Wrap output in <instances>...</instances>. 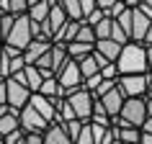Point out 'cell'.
I'll list each match as a JSON object with an SVG mask.
<instances>
[{
  "label": "cell",
  "instance_id": "obj_1",
  "mask_svg": "<svg viewBox=\"0 0 152 144\" xmlns=\"http://www.w3.org/2000/svg\"><path fill=\"white\" fill-rule=\"evenodd\" d=\"M116 67H119L121 77L124 75H147L150 72V67H147V47L137 44V41H129L124 47V52H121Z\"/></svg>",
  "mask_w": 152,
  "mask_h": 144
},
{
  "label": "cell",
  "instance_id": "obj_2",
  "mask_svg": "<svg viewBox=\"0 0 152 144\" xmlns=\"http://www.w3.org/2000/svg\"><path fill=\"white\" fill-rule=\"evenodd\" d=\"M67 103L72 105V111H75V116L80 121H85V124H90V119H93V103H96V98H93V93H90L85 85H83L77 93H72L70 98H64Z\"/></svg>",
  "mask_w": 152,
  "mask_h": 144
},
{
  "label": "cell",
  "instance_id": "obj_3",
  "mask_svg": "<svg viewBox=\"0 0 152 144\" xmlns=\"http://www.w3.org/2000/svg\"><path fill=\"white\" fill-rule=\"evenodd\" d=\"M31 41H34V36H31V18L28 16L16 18V26H13L10 36L5 39V47H13V49H18V52H26Z\"/></svg>",
  "mask_w": 152,
  "mask_h": 144
},
{
  "label": "cell",
  "instance_id": "obj_4",
  "mask_svg": "<svg viewBox=\"0 0 152 144\" xmlns=\"http://www.w3.org/2000/svg\"><path fill=\"white\" fill-rule=\"evenodd\" d=\"M121 119L126 121L129 126L134 129H142L147 124V103H144V98H126V103L121 108Z\"/></svg>",
  "mask_w": 152,
  "mask_h": 144
},
{
  "label": "cell",
  "instance_id": "obj_5",
  "mask_svg": "<svg viewBox=\"0 0 152 144\" xmlns=\"http://www.w3.org/2000/svg\"><path fill=\"white\" fill-rule=\"evenodd\" d=\"M18 119H21V129H23L26 134H47V129L52 126V124H49L36 108H31V105H26Z\"/></svg>",
  "mask_w": 152,
  "mask_h": 144
},
{
  "label": "cell",
  "instance_id": "obj_6",
  "mask_svg": "<svg viewBox=\"0 0 152 144\" xmlns=\"http://www.w3.org/2000/svg\"><path fill=\"white\" fill-rule=\"evenodd\" d=\"M31 95H34V93L28 88H23V85H18V82L8 80V105H10V111L16 113V116H21V111L31 103Z\"/></svg>",
  "mask_w": 152,
  "mask_h": 144
},
{
  "label": "cell",
  "instance_id": "obj_7",
  "mask_svg": "<svg viewBox=\"0 0 152 144\" xmlns=\"http://www.w3.org/2000/svg\"><path fill=\"white\" fill-rule=\"evenodd\" d=\"M124 98H144L147 95V75H124L119 80Z\"/></svg>",
  "mask_w": 152,
  "mask_h": 144
},
{
  "label": "cell",
  "instance_id": "obj_8",
  "mask_svg": "<svg viewBox=\"0 0 152 144\" xmlns=\"http://www.w3.org/2000/svg\"><path fill=\"white\" fill-rule=\"evenodd\" d=\"M31 5H28V18H31L34 23H44L49 16H52V5H54V0H28Z\"/></svg>",
  "mask_w": 152,
  "mask_h": 144
},
{
  "label": "cell",
  "instance_id": "obj_9",
  "mask_svg": "<svg viewBox=\"0 0 152 144\" xmlns=\"http://www.w3.org/2000/svg\"><path fill=\"white\" fill-rule=\"evenodd\" d=\"M31 108H36V111L44 116V119L49 121V124H57V108H54V103L49 100V98H44V95H39V93H34L31 95Z\"/></svg>",
  "mask_w": 152,
  "mask_h": 144
},
{
  "label": "cell",
  "instance_id": "obj_10",
  "mask_svg": "<svg viewBox=\"0 0 152 144\" xmlns=\"http://www.w3.org/2000/svg\"><path fill=\"white\" fill-rule=\"evenodd\" d=\"M101 103L106 105V111H108V116H121V108H124V103H126V98H124V93H121V88H113L108 95L101 98Z\"/></svg>",
  "mask_w": 152,
  "mask_h": 144
},
{
  "label": "cell",
  "instance_id": "obj_11",
  "mask_svg": "<svg viewBox=\"0 0 152 144\" xmlns=\"http://www.w3.org/2000/svg\"><path fill=\"white\" fill-rule=\"evenodd\" d=\"M49 52H52V41H31L28 49L23 52V59H26L28 67H34V64L39 62L44 54H49Z\"/></svg>",
  "mask_w": 152,
  "mask_h": 144
},
{
  "label": "cell",
  "instance_id": "obj_12",
  "mask_svg": "<svg viewBox=\"0 0 152 144\" xmlns=\"http://www.w3.org/2000/svg\"><path fill=\"white\" fill-rule=\"evenodd\" d=\"M96 52H98V54H103L111 64H116V62H119V57H121V52H124V47L116 44L113 39H106V41H98V44H96Z\"/></svg>",
  "mask_w": 152,
  "mask_h": 144
},
{
  "label": "cell",
  "instance_id": "obj_13",
  "mask_svg": "<svg viewBox=\"0 0 152 144\" xmlns=\"http://www.w3.org/2000/svg\"><path fill=\"white\" fill-rule=\"evenodd\" d=\"M70 62V54H67V44H52V72L59 75L62 67Z\"/></svg>",
  "mask_w": 152,
  "mask_h": 144
},
{
  "label": "cell",
  "instance_id": "obj_14",
  "mask_svg": "<svg viewBox=\"0 0 152 144\" xmlns=\"http://www.w3.org/2000/svg\"><path fill=\"white\" fill-rule=\"evenodd\" d=\"M44 144H75V142L67 136L64 126H59V124H52V126L47 129V134H44Z\"/></svg>",
  "mask_w": 152,
  "mask_h": 144
},
{
  "label": "cell",
  "instance_id": "obj_15",
  "mask_svg": "<svg viewBox=\"0 0 152 144\" xmlns=\"http://www.w3.org/2000/svg\"><path fill=\"white\" fill-rule=\"evenodd\" d=\"M80 26H83V23H77V21H67V26H64L62 31H59V36L54 39V44H67V47H70L72 41H77Z\"/></svg>",
  "mask_w": 152,
  "mask_h": 144
},
{
  "label": "cell",
  "instance_id": "obj_16",
  "mask_svg": "<svg viewBox=\"0 0 152 144\" xmlns=\"http://www.w3.org/2000/svg\"><path fill=\"white\" fill-rule=\"evenodd\" d=\"M93 52H96V47H93V44H80V41H72L70 47H67V54H70V59H75V62L88 59Z\"/></svg>",
  "mask_w": 152,
  "mask_h": 144
},
{
  "label": "cell",
  "instance_id": "obj_17",
  "mask_svg": "<svg viewBox=\"0 0 152 144\" xmlns=\"http://www.w3.org/2000/svg\"><path fill=\"white\" fill-rule=\"evenodd\" d=\"M59 5L64 8L70 21H77V23H85V16H83V3L80 0H59Z\"/></svg>",
  "mask_w": 152,
  "mask_h": 144
},
{
  "label": "cell",
  "instance_id": "obj_18",
  "mask_svg": "<svg viewBox=\"0 0 152 144\" xmlns=\"http://www.w3.org/2000/svg\"><path fill=\"white\" fill-rule=\"evenodd\" d=\"M18 129H21V119H18L16 113H8L5 119H0V139L10 136L13 131H18Z\"/></svg>",
  "mask_w": 152,
  "mask_h": 144
},
{
  "label": "cell",
  "instance_id": "obj_19",
  "mask_svg": "<svg viewBox=\"0 0 152 144\" xmlns=\"http://www.w3.org/2000/svg\"><path fill=\"white\" fill-rule=\"evenodd\" d=\"M26 85L31 93H39L41 85H44V75H41L39 67H26Z\"/></svg>",
  "mask_w": 152,
  "mask_h": 144
},
{
  "label": "cell",
  "instance_id": "obj_20",
  "mask_svg": "<svg viewBox=\"0 0 152 144\" xmlns=\"http://www.w3.org/2000/svg\"><path fill=\"white\" fill-rule=\"evenodd\" d=\"M119 142L121 144H139L142 142V129H134V126L119 129Z\"/></svg>",
  "mask_w": 152,
  "mask_h": 144
},
{
  "label": "cell",
  "instance_id": "obj_21",
  "mask_svg": "<svg viewBox=\"0 0 152 144\" xmlns=\"http://www.w3.org/2000/svg\"><path fill=\"white\" fill-rule=\"evenodd\" d=\"M80 72H83V77H85V80L101 75V67H98V62H96V57H93V54H90L88 59H83V62H80Z\"/></svg>",
  "mask_w": 152,
  "mask_h": 144
},
{
  "label": "cell",
  "instance_id": "obj_22",
  "mask_svg": "<svg viewBox=\"0 0 152 144\" xmlns=\"http://www.w3.org/2000/svg\"><path fill=\"white\" fill-rule=\"evenodd\" d=\"M77 41H80V44H93V47H96V44H98L96 28H93L90 23H83L80 26V33H77Z\"/></svg>",
  "mask_w": 152,
  "mask_h": 144
},
{
  "label": "cell",
  "instance_id": "obj_23",
  "mask_svg": "<svg viewBox=\"0 0 152 144\" xmlns=\"http://www.w3.org/2000/svg\"><path fill=\"white\" fill-rule=\"evenodd\" d=\"M88 126L85 121H80V119H75V121H70V124H64V131H67V136H70L72 142H77L80 139V134H83V129Z\"/></svg>",
  "mask_w": 152,
  "mask_h": 144
},
{
  "label": "cell",
  "instance_id": "obj_24",
  "mask_svg": "<svg viewBox=\"0 0 152 144\" xmlns=\"http://www.w3.org/2000/svg\"><path fill=\"white\" fill-rule=\"evenodd\" d=\"M111 31H113V21H111V18H103V21L96 26V39L98 41L111 39Z\"/></svg>",
  "mask_w": 152,
  "mask_h": 144
},
{
  "label": "cell",
  "instance_id": "obj_25",
  "mask_svg": "<svg viewBox=\"0 0 152 144\" xmlns=\"http://www.w3.org/2000/svg\"><path fill=\"white\" fill-rule=\"evenodd\" d=\"M13 26H16V18L13 16H0V39H3V44H5V39L10 36Z\"/></svg>",
  "mask_w": 152,
  "mask_h": 144
},
{
  "label": "cell",
  "instance_id": "obj_26",
  "mask_svg": "<svg viewBox=\"0 0 152 144\" xmlns=\"http://www.w3.org/2000/svg\"><path fill=\"white\" fill-rule=\"evenodd\" d=\"M116 23H119L121 28L129 33V39H132V28H134V13H132V10H126V13H124V16H121Z\"/></svg>",
  "mask_w": 152,
  "mask_h": 144
},
{
  "label": "cell",
  "instance_id": "obj_27",
  "mask_svg": "<svg viewBox=\"0 0 152 144\" xmlns=\"http://www.w3.org/2000/svg\"><path fill=\"white\" fill-rule=\"evenodd\" d=\"M26 67H28V64H26L23 54H21V57H16V59H10V77H16L18 72H23ZM10 77H8V80H10Z\"/></svg>",
  "mask_w": 152,
  "mask_h": 144
},
{
  "label": "cell",
  "instance_id": "obj_28",
  "mask_svg": "<svg viewBox=\"0 0 152 144\" xmlns=\"http://www.w3.org/2000/svg\"><path fill=\"white\" fill-rule=\"evenodd\" d=\"M75 144H96V142H93V134H90V124H88V126H85V129H83L80 139H77V142H75Z\"/></svg>",
  "mask_w": 152,
  "mask_h": 144
},
{
  "label": "cell",
  "instance_id": "obj_29",
  "mask_svg": "<svg viewBox=\"0 0 152 144\" xmlns=\"http://www.w3.org/2000/svg\"><path fill=\"white\" fill-rule=\"evenodd\" d=\"M0 105H8V80L0 82Z\"/></svg>",
  "mask_w": 152,
  "mask_h": 144
},
{
  "label": "cell",
  "instance_id": "obj_30",
  "mask_svg": "<svg viewBox=\"0 0 152 144\" xmlns=\"http://www.w3.org/2000/svg\"><path fill=\"white\" fill-rule=\"evenodd\" d=\"M139 10L152 21V0H142V3H139Z\"/></svg>",
  "mask_w": 152,
  "mask_h": 144
},
{
  "label": "cell",
  "instance_id": "obj_31",
  "mask_svg": "<svg viewBox=\"0 0 152 144\" xmlns=\"http://www.w3.org/2000/svg\"><path fill=\"white\" fill-rule=\"evenodd\" d=\"M93 116H108V111H106V105L101 103V100L93 103Z\"/></svg>",
  "mask_w": 152,
  "mask_h": 144
},
{
  "label": "cell",
  "instance_id": "obj_32",
  "mask_svg": "<svg viewBox=\"0 0 152 144\" xmlns=\"http://www.w3.org/2000/svg\"><path fill=\"white\" fill-rule=\"evenodd\" d=\"M26 144H44V134H26Z\"/></svg>",
  "mask_w": 152,
  "mask_h": 144
},
{
  "label": "cell",
  "instance_id": "obj_33",
  "mask_svg": "<svg viewBox=\"0 0 152 144\" xmlns=\"http://www.w3.org/2000/svg\"><path fill=\"white\" fill-rule=\"evenodd\" d=\"M93 57H96V62H98V67H101V72H103L106 67H108V64H111V62H108V59H106L103 54H98V52H93Z\"/></svg>",
  "mask_w": 152,
  "mask_h": 144
},
{
  "label": "cell",
  "instance_id": "obj_34",
  "mask_svg": "<svg viewBox=\"0 0 152 144\" xmlns=\"http://www.w3.org/2000/svg\"><path fill=\"white\" fill-rule=\"evenodd\" d=\"M144 103H147V116L152 119V95H144Z\"/></svg>",
  "mask_w": 152,
  "mask_h": 144
},
{
  "label": "cell",
  "instance_id": "obj_35",
  "mask_svg": "<svg viewBox=\"0 0 152 144\" xmlns=\"http://www.w3.org/2000/svg\"><path fill=\"white\" fill-rule=\"evenodd\" d=\"M142 131H144V134H152V119H147V124L142 126Z\"/></svg>",
  "mask_w": 152,
  "mask_h": 144
},
{
  "label": "cell",
  "instance_id": "obj_36",
  "mask_svg": "<svg viewBox=\"0 0 152 144\" xmlns=\"http://www.w3.org/2000/svg\"><path fill=\"white\" fill-rule=\"evenodd\" d=\"M147 67H150V72H152V47H147Z\"/></svg>",
  "mask_w": 152,
  "mask_h": 144
},
{
  "label": "cell",
  "instance_id": "obj_37",
  "mask_svg": "<svg viewBox=\"0 0 152 144\" xmlns=\"http://www.w3.org/2000/svg\"><path fill=\"white\" fill-rule=\"evenodd\" d=\"M139 144H152V134H144V131H142V142H139Z\"/></svg>",
  "mask_w": 152,
  "mask_h": 144
},
{
  "label": "cell",
  "instance_id": "obj_38",
  "mask_svg": "<svg viewBox=\"0 0 152 144\" xmlns=\"http://www.w3.org/2000/svg\"><path fill=\"white\" fill-rule=\"evenodd\" d=\"M144 47H152V26H150V31H147V39H144Z\"/></svg>",
  "mask_w": 152,
  "mask_h": 144
},
{
  "label": "cell",
  "instance_id": "obj_39",
  "mask_svg": "<svg viewBox=\"0 0 152 144\" xmlns=\"http://www.w3.org/2000/svg\"><path fill=\"white\" fill-rule=\"evenodd\" d=\"M0 57H3V47H0Z\"/></svg>",
  "mask_w": 152,
  "mask_h": 144
},
{
  "label": "cell",
  "instance_id": "obj_40",
  "mask_svg": "<svg viewBox=\"0 0 152 144\" xmlns=\"http://www.w3.org/2000/svg\"><path fill=\"white\" fill-rule=\"evenodd\" d=\"M0 144H5V142H3V139H0Z\"/></svg>",
  "mask_w": 152,
  "mask_h": 144
}]
</instances>
